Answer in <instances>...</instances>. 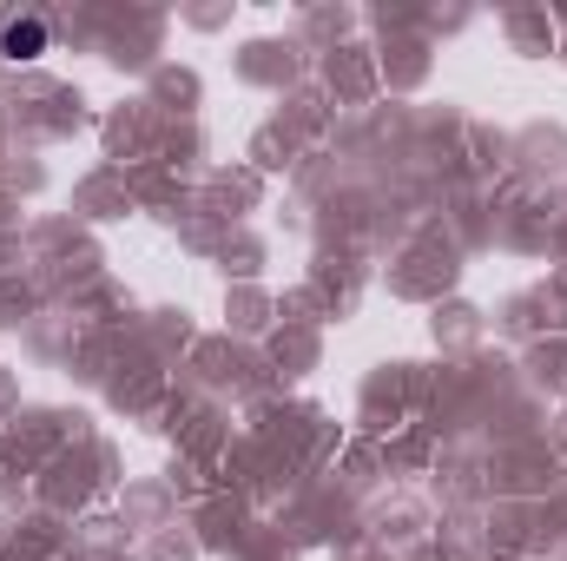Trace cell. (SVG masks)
Returning a JSON list of instances; mask_svg holds the SVG:
<instances>
[{
	"label": "cell",
	"mask_w": 567,
	"mask_h": 561,
	"mask_svg": "<svg viewBox=\"0 0 567 561\" xmlns=\"http://www.w3.org/2000/svg\"><path fill=\"white\" fill-rule=\"evenodd\" d=\"M0 53L7 60H40L47 53V20H7L0 27Z\"/></svg>",
	"instance_id": "obj_1"
}]
</instances>
